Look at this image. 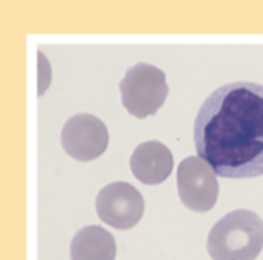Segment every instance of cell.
I'll use <instances>...</instances> for the list:
<instances>
[{"label":"cell","mask_w":263,"mask_h":260,"mask_svg":"<svg viewBox=\"0 0 263 260\" xmlns=\"http://www.w3.org/2000/svg\"><path fill=\"white\" fill-rule=\"evenodd\" d=\"M194 144L222 177L263 176V85L235 81L210 93L195 116Z\"/></svg>","instance_id":"1"},{"label":"cell","mask_w":263,"mask_h":260,"mask_svg":"<svg viewBox=\"0 0 263 260\" xmlns=\"http://www.w3.org/2000/svg\"><path fill=\"white\" fill-rule=\"evenodd\" d=\"M261 249L263 220L247 209L225 214L207 237V252L212 260H255Z\"/></svg>","instance_id":"2"},{"label":"cell","mask_w":263,"mask_h":260,"mask_svg":"<svg viewBox=\"0 0 263 260\" xmlns=\"http://www.w3.org/2000/svg\"><path fill=\"white\" fill-rule=\"evenodd\" d=\"M119 91L127 113L144 120L156 115L167 98L166 73L151 63H136L119 81Z\"/></svg>","instance_id":"3"},{"label":"cell","mask_w":263,"mask_h":260,"mask_svg":"<svg viewBox=\"0 0 263 260\" xmlns=\"http://www.w3.org/2000/svg\"><path fill=\"white\" fill-rule=\"evenodd\" d=\"M177 192L187 209L209 212L219 197V181L214 169L199 156H189L177 168Z\"/></svg>","instance_id":"4"},{"label":"cell","mask_w":263,"mask_h":260,"mask_svg":"<svg viewBox=\"0 0 263 260\" xmlns=\"http://www.w3.org/2000/svg\"><path fill=\"white\" fill-rule=\"evenodd\" d=\"M96 212L104 224L118 230L133 229L144 215V197L129 182H111L98 192Z\"/></svg>","instance_id":"5"},{"label":"cell","mask_w":263,"mask_h":260,"mask_svg":"<svg viewBox=\"0 0 263 260\" xmlns=\"http://www.w3.org/2000/svg\"><path fill=\"white\" fill-rule=\"evenodd\" d=\"M62 147L78 161H93L108 150L109 133L100 118L89 113L71 116L62 128Z\"/></svg>","instance_id":"6"},{"label":"cell","mask_w":263,"mask_h":260,"mask_svg":"<svg viewBox=\"0 0 263 260\" xmlns=\"http://www.w3.org/2000/svg\"><path fill=\"white\" fill-rule=\"evenodd\" d=\"M129 166L134 177L142 184L154 185L167 179L174 168V156L159 141H144L131 154Z\"/></svg>","instance_id":"7"},{"label":"cell","mask_w":263,"mask_h":260,"mask_svg":"<svg viewBox=\"0 0 263 260\" xmlns=\"http://www.w3.org/2000/svg\"><path fill=\"white\" fill-rule=\"evenodd\" d=\"M71 260H115L116 240L100 226H86L74 234L70 245Z\"/></svg>","instance_id":"8"}]
</instances>
